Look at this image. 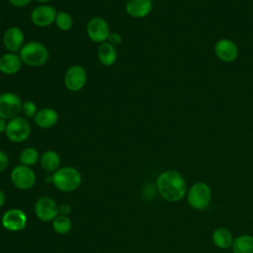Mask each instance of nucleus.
Listing matches in <instances>:
<instances>
[{
    "label": "nucleus",
    "mask_w": 253,
    "mask_h": 253,
    "mask_svg": "<svg viewBox=\"0 0 253 253\" xmlns=\"http://www.w3.org/2000/svg\"><path fill=\"white\" fill-rule=\"evenodd\" d=\"M82 181L80 172L74 167L66 166L56 170L51 176V182L54 187L65 193L73 192L76 190Z\"/></svg>",
    "instance_id": "3"
},
{
    "label": "nucleus",
    "mask_w": 253,
    "mask_h": 253,
    "mask_svg": "<svg viewBox=\"0 0 253 253\" xmlns=\"http://www.w3.org/2000/svg\"><path fill=\"white\" fill-rule=\"evenodd\" d=\"M88 38L96 43L106 42L110 35V28L107 21L102 17L91 18L86 26Z\"/></svg>",
    "instance_id": "7"
},
{
    "label": "nucleus",
    "mask_w": 253,
    "mask_h": 253,
    "mask_svg": "<svg viewBox=\"0 0 253 253\" xmlns=\"http://www.w3.org/2000/svg\"><path fill=\"white\" fill-rule=\"evenodd\" d=\"M35 212L42 221H51L58 215V206L49 197H41L35 204Z\"/></svg>",
    "instance_id": "12"
},
{
    "label": "nucleus",
    "mask_w": 253,
    "mask_h": 253,
    "mask_svg": "<svg viewBox=\"0 0 253 253\" xmlns=\"http://www.w3.org/2000/svg\"><path fill=\"white\" fill-rule=\"evenodd\" d=\"M56 27L63 32L69 31L73 26V19L72 17L65 11H57L55 21H54Z\"/></svg>",
    "instance_id": "24"
},
{
    "label": "nucleus",
    "mask_w": 253,
    "mask_h": 253,
    "mask_svg": "<svg viewBox=\"0 0 253 253\" xmlns=\"http://www.w3.org/2000/svg\"><path fill=\"white\" fill-rule=\"evenodd\" d=\"M57 11L48 4H41L33 9L31 12L32 23L39 28H45L50 26L55 21Z\"/></svg>",
    "instance_id": "10"
},
{
    "label": "nucleus",
    "mask_w": 253,
    "mask_h": 253,
    "mask_svg": "<svg viewBox=\"0 0 253 253\" xmlns=\"http://www.w3.org/2000/svg\"><path fill=\"white\" fill-rule=\"evenodd\" d=\"M37 112H38V107L34 101L27 100V101L23 102L22 113L24 114L25 118H33L34 119Z\"/></svg>",
    "instance_id": "25"
},
{
    "label": "nucleus",
    "mask_w": 253,
    "mask_h": 253,
    "mask_svg": "<svg viewBox=\"0 0 253 253\" xmlns=\"http://www.w3.org/2000/svg\"><path fill=\"white\" fill-rule=\"evenodd\" d=\"M20 55L16 52H6L0 56V72L6 75H13L22 67Z\"/></svg>",
    "instance_id": "16"
},
{
    "label": "nucleus",
    "mask_w": 253,
    "mask_h": 253,
    "mask_svg": "<svg viewBox=\"0 0 253 253\" xmlns=\"http://www.w3.org/2000/svg\"><path fill=\"white\" fill-rule=\"evenodd\" d=\"M97 55L101 64H103L104 66H111L117 60L116 46L112 45L108 42H103L98 47Z\"/></svg>",
    "instance_id": "20"
},
{
    "label": "nucleus",
    "mask_w": 253,
    "mask_h": 253,
    "mask_svg": "<svg viewBox=\"0 0 253 253\" xmlns=\"http://www.w3.org/2000/svg\"><path fill=\"white\" fill-rule=\"evenodd\" d=\"M213 244L219 249H228L232 246L233 236L232 233L225 227H217L211 234Z\"/></svg>",
    "instance_id": "18"
},
{
    "label": "nucleus",
    "mask_w": 253,
    "mask_h": 253,
    "mask_svg": "<svg viewBox=\"0 0 253 253\" xmlns=\"http://www.w3.org/2000/svg\"><path fill=\"white\" fill-rule=\"evenodd\" d=\"M215 55L224 62H232L237 58V45L229 39H221L214 45Z\"/></svg>",
    "instance_id": "14"
},
{
    "label": "nucleus",
    "mask_w": 253,
    "mask_h": 253,
    "mask_svg": "<svg viewBox=\"0 0 253 253\" xmlns=\"http://www.w3.org/2000/svg\"><path fill=\"white\" fill-rule=\"evenodd\" d=\"M5 134L14 143L24 142L31 134V125L25 117L18 116L7 121Z\"/></svg>",
    "instance_id": "5"
},
{
    "label": "nucleus",
    "mask_w": 253,
    "mask_h": 253,
    "mask_svg": "<svg viewBox=\"0 0 253 253\" xmlns=\"http://www.w3.org/2000/svg\"><path fill=\"white\" fill-rule=\"evenodd\" d=\"M6 126H7V121L0 117V133L5 132Z\"/></svg>",
    "instance_id": "30"
},
{
    "label": "nucleus",
    "mask_w": 253,
    "mask_h": 253,
    "mask_svg": "<svg viewBox=\"0 0 253 253\" xmlns=\"http://www.w3.org/2000/svg\"><path fill=\"white\" fill-rule=\"evenodd\" d=\"M25 44V36L22 29L17 26L9 27L3 35V45L8 52L19 51Z\"/></svg>",
    "instance_id": "13"
},
{
    "label": "nucleus",
    "mask_w": 253,
    "mask_h": 253,
    "mask_svg": "<svg viewBox=\"0 0 253 253\" xmlns=\"http://www.w3.org/2000/svg\"><path fill=\"white\" fill-rule=\"evenodd\" d=\"M23 102L20 97L13 92H4L0 94V117L9 121L20 116Z\"/></svg>",
    "instance_id": "6"
},
{
    "label": "nucleus",
    "mask_w": 253,
    "mask_h": 253,
    "mask_svg": "<svg viewBox=\"0 0 253 253\" xmlns=\"http://www.w3.org/2000/svg\"><path fill=\"white\" fill-rule=\"evenodd\" d=\"M233 253H253V236L250 234H241L234 238L232 243Z\"/></svg>",
    "instance_id": "21"
},
{
    "label": "nucleus",
    "mask_w": 253,
    "mask_h": 253,
    "mask_svg": "<svg viewBox=\"0 0 253 253\" xmlns=\"http://www.w3.org/2000/svg\"><path fill=\"white\" fill-rule=\"evenodd\" d=\"M152 2L150 0H127L126 12L132 18H144L150 14Z\"/></svg>",
    "instance_id": "17"
},
{
    "label": "nucleus",
    "mask_w": 253,
    "mask_h": 253,
    "mask_svg": "<svg viewBox=\"0 0 253 253\" xmlns=\"http://www.w3.org/2000/svg\"><path fill=\"white\" fill-rule=\"evenodd\" d=\"M150 1H151V2H152V1H156V0H150Z\"/></svg>",
    "instance_id": "33"
},
{
    "label": "nucleus",
    "mask_w": 253,
    "mask_h": 253,
    "mask_svg": "<svg viewBox=\"0 0 253 253\" xmlns=\"http://www.w3.org/2000/svg\"><path fill=\"white\" fill-rule=\"evenodd\" d=\"M211 200V189L205 182L194 183L187 192V202L196 211L206 210Z\"/></svg>",
    "instance_id": "4"
},
{
    "label": "nucleus",
    "mask_w": 253,
    "mask_h": 253,
    "mask_svg": "<svg viewBox=\"0 0 253 253\" xmlns=\"http://www.w3.org/2000/svg\"><path fill=\"white\" fill-rule=\"evenodd\" d=\"M36 174L34 170L22 164L15 166L11 172V181L20 190H29L36 184Z\"/></svg>",
    "instance_id": "9"
},
{
    "label": "nucleus",
    "mask_w": 253,
    "mask_h": 253,
    "mask_svg": "<svg viewBox=\"0 0 253 253\" xmlns=\"http://www.w3.org/2000/svg\"><path fill=\"white\" fill-rule=\"evenodd\" d=\"M156 187L160 196L170 203L181 201L188 190L185 178L176 170L162 172L156 179Z\"/></svg>",
    "instance_id": "1"
},
{
    "label": "nucleus",
    "mask_w": 253,
    "mask_h": 253,
    "mask_svg": "<svg viewBox=\"0 0 253 253\" xmlns=\"http://www.w3.org/2000/svg\"><path fill=\"white\" fill-rule=\"evenodd\" d=\"M9 165V157L6 152L0 150V173L7 169Z\"/></svg>",
    "instance_id": "27"
},
{
    "label": "nucleus",
    "mask_w": 253,
    "mask_h": 253,
    "mask_svg": "<svg viewBox=\"0 0 253 253\" xmlns=\"http://www.w3.org/2000/svg\"><path fill=\"white\" fill-rule=\"evenodd\" d=\"M72 226L71 220L67 215L58 214L52 220V228L58 234H66L70 231Z\"/></svg>",
    "instance_id": "23"
},
{
    "label": "nucleus",
    "mask_w": 253,
    "mask_h": 253,
    "mask_svg": "<svg viewBox=\"0 0 253 253\" xmlns=\"http://www.w3.org/2000/svg\"><path fill=\"white\" fill-rule=\"evenodd\" d=\"M87 72L82 65H71L65 72L63 83L67 90L71 92L80 91L86 84Z\"/></svg>",
    "instance_id": "8"
},
{
    "label": "nucleus",
    "mask_w": 253,
    "mask_h": 253,
    "mask_svg": "<svg viewBox=\"0 0 253 253\" xmlns=\"http://www.w3.org/2000/svg\"><path fill=\"white\" fill-rule=\"evenodd\" d=\"M40 157L41 156L39 154V151L35 147L28 146L21 151L19 155V161L22 165L30 167L36 164L40 160Z\"/></svg>",
    "instance_id": "22"
},
{
    "label": "nucleus",
    "mask_w": 253,
    "mask_h": 253,
    "mask_svg": "<svg viewBox=\"0 0 253 253\" xmlns=\"http://www.w3.org/2000/svg\"><path fill=\"white\" fill-rule=\"evenodd\" d=\"M8 1L14 7L23 8V7H26L27 5H29L32 0H8Z\"/></svg>",
    "instance_id": "28"
},
{
    "label": "nucleus",
    "mask_w": 253,
    "mask_h": 253,
    "mask_svg": "<svg viewBox=\"0 0 253 253\" xmlns=\"http://www.w3.org/2000/svg\"><path fill=\"white\" fill-rule=\"evenodd\" d=\"M4 203H5V194L2 192V190H0V208H2Z\"/></svg>",
    "instance_id": "31"
},
{
    "label": "nucleus",
    "mask_w": 253,
    "mask_h": 253,
    "mask_svg": "<svg viewBox=\"0 0 253 253\" xmlns=\"http://www.w3.org/2000/svg\"><path fill=\"white\" fill-rule=\"evenodd\" d=\"M40 163L43 170L48 173H54L60 168V156L54 150H46L41 155Z\"/></svg>",
    "instance_id": "19"
},
{
    "label": "nucleus",
    "mask_w": 253,
    "mask_h": 253,
    "mask_svg": "<svg viewBox=\"0 0 253 253\" xmlns=\"http://www.w3.org/2000/svg\"><path fill=\"white\" fill-rule=\"evenodd\" d=\"M71 212V207L70 205L68 204H61L59 207H58V214H61V215H67Z\"/></svg>",
    "instance_id": "29"
},
{
    "label": "nucleus",
    "mask_w": 253,
    "mask_h": 253,
    "mask_svg": "<svg viewBox=\"0 0 253 253\" xmlns=\"http://www.w3.org/2000/svg\"><path fill=\"white\" fill-rule=\"evenodd\" d=\"M37 2H39V3H41V4H46V3H48L50 0H36Z\"/></svg>",
    "instance_id": "32"
},
{
    "label": "nucleus",
    "mask_w": 253,
    "mask_h": 253,
    "mask_svg": "<svg viewBox=\"0 0 253 253\" xmlns=\"http://www.w3.org/2000/svg\"><path fill=\"white\" fill-rule=\"evenodd\" d=\"M22 62L30 67H40L48 59L49 53L46 46L36 41L26 42L19 52Z\"/></svg>",
    "instance_id": "2"
},
{
    "label": "nucleus",
    "mask_w": 253,
    "mask_h": 253,
    "mask_svg": "<svg viewBox=\"0 0 253 253\" xmlns=\"http://www.w3.org/2000/svg\"><path fill=\"white\" fill-rule=\"evenodd\" d=\"M107 42L109 43H111L112 45L116 46V45L120 44L123 42V38H122V36L119 33H110Z\"/></svg>",
    "instance_id": "26"
},
{
    "label": "nucleus",
    "mask_w": 253,
    "mask_h": 253,
    "mask_svg": "<svg viewBox=\"0 0 253 253\" xmlns=\"http://www.w3.org/2000/svg\"><path fill=\"white\" fill-rule=\"evenodd\" d=\"M34 122L41 128H50L57 124L58 114L53 108L44 107L38 110Z\"/></svg>",
    "instance_id": "15"
},
{
    "label": "nucleus",
    "mask_w": 253,
    "mask_h": 253,
    "mask_svg": "<svg viewBox=\"0 0 253 253\" xmlns=\"http://www.w3.org/2000/svg\"><path fill=\"white\" fill-rule=\"evenodd\" d=\"M27 215L20 209H11L5 211L1 218L2 226L9 231H21L27 225Z\"/></svg>",
    "instance_id": "11"
}]
</instances>
